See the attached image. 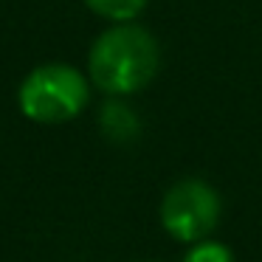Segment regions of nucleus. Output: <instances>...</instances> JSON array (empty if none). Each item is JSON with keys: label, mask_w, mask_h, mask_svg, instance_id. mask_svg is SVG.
<instances>
[{"label": "nucleus", "mask_w": 262, "mask_h": 262, "mask_svg": "<svg viewBox=\"0 0 262 262\" xmlns=\"http://www.w3.org/2000/svg\"><path fill=\"white\" fill-rule=\"evenodd\" d=\"M223 200L217 189L203 178H181L164 192L158 206L161 228L175 243L192 245L211 237L220 226Z\"/></svg>", "instance_id": "7ed1b4c3"}, {"label": "nucleus", "mask_w": 262, "mask_h": 262, "mask_svg": "<svg viewBox=\"0 0 262 262\" xmlns=\"http://www.w3.org/2000/svg\"><path fill=\"white\" fill-rule=\"evenodd\" d=\"M96 124L102 136L113 144H133L141 136V116L127 99L121 96H107L104 104L99 107Z\"/></svg>", "instance_id": "20e7f679"}, {"label": "nucleus", "mask_w": 262, "mask_h": 262, "mask_svg": "<svg viewBox=\"0 0 262 262\" xmlns=\"http://www.w3.org/2000/svg\"><path fill=\"white\" fill-rule=\"evenodd\" d=\"M141 262H161V259H141Z\"/></svg>", "instance_id": "0eeeda50"}, {"label": "nucleus", "mask_w": 262, "mask_h": 262, "mask_svg": "<svg viewBox=\"0 0 262 262\" xmlns=\"http://www.w3.org/2000/svg\"><path fill=\"white\" fill-rule=\"evenodd\" d=\"M161 46L158 37L133 23H110L99 31L88 51V79L104 96L130 99L158 76Z\"/></svg>", "instance_id": "f257e3e1"}, {"label": "nucleus", "mask_w": 262, "mask_h": 262, "mask_svg": "<svg viewBox=\"0 0 262 262\" xmlns=\"http://www.w3.org/2000/svg\"><path fill=\"white\" fill-rule=\"evenodd\" d=\"M82 3L107 23H133L144 14L149 0H82Z\"/></svg>", "instance_id": "39448f33"}, {"label": "nucleus", "mask_w": 262, "mask_h": 262, "mask_svg": "<svg viewBox=\"0 0 262 262\" xmlns=\"http://www.w3.org/2000/svg\"><path fill=\"white\" fill-rule=\"evenodd\" d=\"M181 262H237V259H234V251L226 243L206 237L200 243L186 245V254H183Z\"/></svg>", "instance_id": "423d86ee"}, {"label": "nucleus", "mask_w": 262, "mask_h": 262, "mask_svg": "<svg viewBox=\"0 0 262 262\" xmlns=\"http://www.w3.org/2000/svg\"><path fill=\"white\" fill-rule=\"evenodd\" d=\"M91 79L71 62H42L23 76L17 110L34 124H68L91 104Z\"/></svg>", "instance_id": "f03ea898"}]
</instances>
